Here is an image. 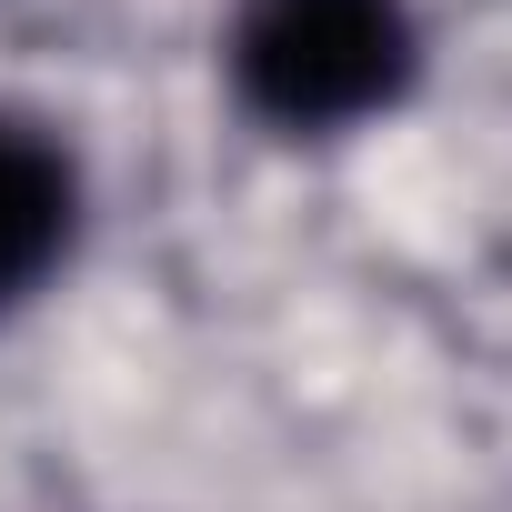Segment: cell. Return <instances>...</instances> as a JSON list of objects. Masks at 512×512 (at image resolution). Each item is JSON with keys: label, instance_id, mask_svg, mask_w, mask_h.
Segmentation results:
<instances>
[{"label": "cell", "instance_id": "6da1fadb", "mask_svg": "<svg viewBox=\"0 0 512 512\" xmlns=\"http://www.w3.org/2000/svg\"><path fill=\"white\" fill-rule=\"evenodd\" d=\"M221 71L262 131L342 141L412 91L422 31H412V0H231Z\"/></svg>", "mask_w": 512, "mask_h": 512}, {"label": "cell", "instance_id": "7a4b0ae2", "mask_svg": "<svg viewBox=\"0 0 512 512\" xmlns=\"http://www.w3.org/2000/svg\"><path fill=\"white\" fill-rule=\"evenodd\" d=\"M81 241V161L41 121H0V312L31 302Z\"/></svg>", "mask_w": 512, "mask_h": 512}]
</instances>
